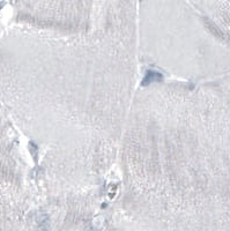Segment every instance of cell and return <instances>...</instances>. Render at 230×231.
I'll return each instance as SVG.
<instances>
[{
	"label": "cell",
	"instance_id": "cell-1",
	"mask_svg": "<svg viewBox=\"0 0 230 231\" xmlns=\"http://www.w3.org/2000/svg\"><path fill=\"white\" fill-rule=\"evenodd\" d=\"M163 81V75H162L160 72L157 71H147L145 77L142 79V83L141 85L145 87V85H152L153 82H162Z\"/></svg>",
	"mask_w": 230,
	"mask_h": 231
},
{
	"label": "cell",
	"instance_id": "cell-2",
	"mask_svg": "<svg viewBox=\"0 0 230 231\" xmlns=\"http://www.w3.org/2000/svg\"><path fill=\"white\" fill-rule=\"evenodd\" d=\"M37 223H38V228L40 231H49L50 230V219H49L48 214H40L37 219Z\"/></svg>",
	"mask_w": 230,
	"mask_h": 231
}]
</instances>
